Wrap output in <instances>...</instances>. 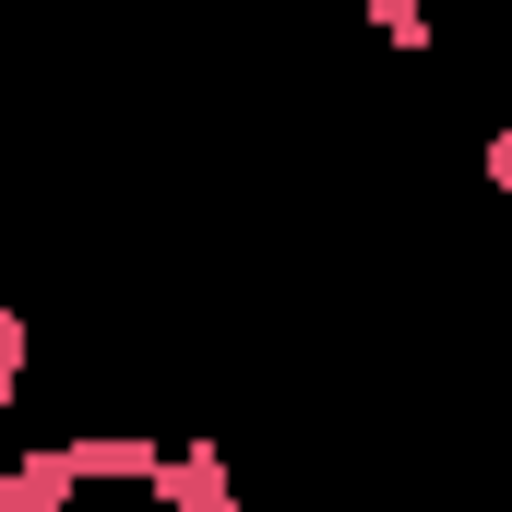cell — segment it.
<instances>
[{
  "label": "cell",
  "mask_w": 512,
  "mask_h": 512,
  "mask_svg": "<svg viewBox=\"0 0 512 512\" xmlns=\"http://www.w3.org/2000/svg\"><path fill=\"white\" fill-rule=\"evenodd\" d=\"M155 512H251V489L227 477V441H167V465H155Z\"/></svg>",
  "instance_id": "1"
},
{
  "label": "cell",
  "mask_w": 512,
  "mask_h": 512,
  "mask_svg": "<svg viewBox=\"0 0 512 512\" xmlns=\"http://www.w3.org/2000/svg\"><path fill=\"white\" fill-rule=\"evenodd\" d=\"M24 370H36V322H24V310L0 298V417L24 405Z\"/></svg>",
  "instance_id": "4"
},
{
  "label": "cell",
  "mask_w": 512,
  "mask_h": 512,
  "mask_svg": "<svg viewBox=\"0 0 512 512\" xmlns=\"http://www.w3.org/2000/svg\"><path fill=\"white\" fill-rule=\"evenodd\" d=\"M477 167H489V191H501V203H512V120L489 131V143H477Z\"/></svg>",
  "instance_id": "5"
},
{
  "label": "cell",
  "mask_w": 512,
  "mask_h": 512,
  "mask_svg": "<svg viewBox=\"0 0 512 512\" xmlns=\"http://www.w3.org/2000/svg\"><path fill=\"white\" fill-rule=\"evenodd\" d=\"M72 465H84V489H155L167 441L155 429H72Z\"/></svg>",
  "instance_id": "2"
},
{
  "label": "cell",
  "mask_w": 512,
  "mask_h": 512,
  "mask_svg": "<svg viewBox=\"0 0 512 512\" xmlns=\"http://www.w3.org/2000/svg\"><path fill=\"white\" fill-rule=\"evenodd\" d=\"M358 12H370V36H382V48H417V60L441 48V12H429V0H358Z\"/></svg>",
  "instance_id": "3"
}]
</instances>
